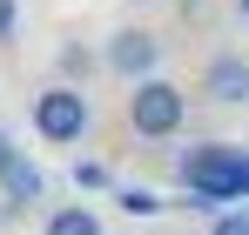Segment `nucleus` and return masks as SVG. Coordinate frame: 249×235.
<instances>
[{
  "label": "nucleus",
  "instance_id": "nucleus-1",
  "mask_svg": "<svg viewBox=\"0 0 249 235\" xmlns=\"http://www.w3.org/2000/svg\"><path fill=\"white\" fill-rule=\"evenodd\" d=\"M182 188H189V208H215V201H249V148H229V141H202L175 161Z\"/></svg>",
  "mask_w": 249,
  "mask_h": 235
},
{
  "label": "nucleus",
  "instance_id": "nucleus-4",
  "mask_svg": "<svg viewBox=\"0 0 249 235\" xmlns=\"http://www.w3.org/2000/svg\"><path fill=\"white\" fill-rule=\"evenodd\" d=\"M101 61H108V74L115 81H148L155 67H162V34L155 27H115L108 34V47H101Z\"/></svg>",
  "mask_w": 249,
  "mask_h": 235
},
{
  "label": "nucleus",
  "instance_id": "nucleus-5",
  "mask_svg": "<svg viewBox=\"0 0 249 235\" xmlns=\"http://www.w3.org/2000/svg\"><path fill=\"white\" fill-rule=\"evenodd\" d=\"M202 94L215 108H243L249 101V54H215L202 67Z\"/></svg>",
  "mask_w": 249,
  "mask_h": 235
},
{
  "label": "nucleus",
  "instance_id": "nucleus-10",
  "mask_svg": "<svg viewBox=\"0 0 249 235\" xmlns=\"http://www.w3.org/2000/svg\"><path fill=\"white\" fill-rule=\"evenodd\" d=\"M209 235H249V201L243 208H222V215L209 222Z\"/></svg>",
  "mask_w": 249,
  "mask_h": 235
},
{
  "label": "nucleus",
  "instance_id": "nucleus-12",
  "mask_svg": "<svg viewBox=\"0 0 249 235\" xmlns=\"http://www.w3.org/2000/svg\"><path fill=\"white\" fill-rule=\"evenodd\" d=\"M14 27H20V0H0V40H14Z\"/></svg>",
  "mask_w": 249,
  "mask_h": 235
},
{
  "label": "nucleus",
  "instance_id": "nucleus-8",
  "mask_svg": "<svg viewBox=\"0 0 249 235\" xmlns=\"http://www.w3.org/2000/svg\"><path fill=\"white\" fill-rule=\"evenodd\" d=\"M94 67H108V61H101L94 47H81V40H68V47H61V81L88 87V74H94Z\"/></svg>",
  "mask_w": 249,
  "mask_h": 235
},
{
  "label": "nucleus",
  "instance_id": "nucleus-13",
  "mask_svg": "<svg viewBox=\"0 0 249 235\" xmlns=\"http://www.w3.org/2000/svg\"><path fill=\"white\" fill-rule=\"evenodd\" d=\"M14 161H20V148H14V134H7V128H0V182H7V175H14Z\"/></svg>",
  "mask_w": 249,
  "mask_h": 235
},
{
  "label": "nucleus",
  "instance_id": "nucleus-9",
  "mask_svg": "<svg viewBox=\"0 0 249 235\" xmlns=\"http://www.w3.org/2000/svg\"><path fill=\"white\" fill-rule=\"evenodd\" d=\"M115 201H122V215H162V195L155 188H135V182L115 188Z\"/></svg>",
  "mask_w": 249,
  "mask_h": 235
},
{
  "label": "nucleus",
  "instance_id": "nucleus-2",
  "mask_svg": "<svg viewBox=\"0 0 249 235\" xmlns=\"http://www.w3.org/2000/svg\"><path fill=\"white\" fill-rule=\"evenodd\" d=\"M182 121H189V94L175 87V81L148 74L128 87V128L142 134V141H168V134H182Z\"/></svg>",
  "mask_w": 249,
  "mask_h": 235
},
{
  "label": "nucleus",
  "instance_id": "nucleus-3",
  "mask_svg": "<svg viewBox=\"0 0 249 235\" xmlns=\"http://www.w3.org/2000/svg\"><path fill=\"white\" fill-rule=\"evenodd\" d=\"M88 128H94V101H88V87L54 81V87H41V94H34V134H41V141L74 148Z\"/></svg>",
  "mask_w": 249,
  "mask_h": 235
},
{
  "label": "nucleus",
  "instance_id": "nucleus-7",
  "mask_svg": "<svg viewBox=\"0 0 249 235\" xmlns=\"http://www.w3.org/2000/svg\"><path fill=\"white\" fill-rule=\"evenodd\" d=\"M41 235H108V229H101V215H94L88 201H61V208L47 215Z\"/></svg>",
  "mask_w": 249,
  "mask_h": 235
},
{
  "label": "nucleus",
  "instance_id": "nucleus-11",
  "mask_svg": "<svg viewBox=\"0 0 249 235\" xmlns=\"http://www.w3.org/2000/svg\"><path fill=\"white\" fill-rule=\"evenodd\" d=\"M101 182H108L101 161H74V188H101Z\"/></svg>",
  "mask_w": 249,
  "mask_h": 235
},
{
  "label": "nucleus",
  "instance_id": "nucleus-14",
  "mask_svg": "<svg viewBox=\"0 0 249 235\" xmlns=\"http://www.w3.org/2000/svg\"><path fill=\"white\" fill-rule=\"evenodd\" d=\"M236 20H249V0H236Z\"/></svg>",
  "mask_w": 249,
  "mask_h": 235
},
{
  "label": "nucleus",
  "instance_id": "nucleus-6",
  "mask_svg": "<svg viewBox=\"0 0 249 235\" xmlns=\"http://www.w3.org/2000/svg\"><path fill=\"white\" fill-rule=\"evenodd\" d=\"M0 188H7V215H14V208H34V201L47 195V175H41L27 155H20V161H14V175H7Z\"/></svg>",
  "mask_w": 249,
  "mask_h": 235
}]
</instances>
